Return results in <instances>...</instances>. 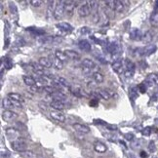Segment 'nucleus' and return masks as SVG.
I'll list each match as a JSON object with an SVG mask.
<instances>
[{
	"mask_svg": "<svg viewBox=\"0 0 158 158\" xmlns=\"http://www.w3.org/2000/svg\"><path fill=\"white\" fill-rule=\"evenodd\" d=\"M23 80L24 82V84L27 85L29 87H32V86H35L36 85V81L33 77L29 76V75H24L23 76Z\"/></svg>",
	"mask_w": 158,
	"mask_h": 158,
	"instance_id": "4be33fe9",
	"label": "nucleus"
},
{
	"mask_svg": "<svg viewBox=\"0 0 158 158\" xmlns=\"http://www.w3.org/2000/svg\"><path fill=\"white\" fill-rule=\"evenodd\" d=\"M122 66H123V61L122 59L115 60L112 63V69L116 73H120L122 70Z\"/></svg>",
	"mask_w": 158,
	"mask_h": 158,
	"instance_id": "f3484780",
	"label": "nucleus"
},
{
	"mask_svg": "<svg viewBox=\"0 0 158 158\" xmlns=\"http://www.w3.org/2000/svg\"><path fill=\"white\" fill-rule=\"evenodd\" d=\"M18 118V113L14 112L13 110H4L2 113V119L6 122H12Z\"/></svg>",
	"mask_w": 158,
	"mask_h": 158,
	"instance_id": "20e7f679",
	"label": "nucleus"
},
{
	"mask_svg": "<svg viewBox=\"0 0 158 158\" xmlns=\"http://www.w3.org/2000/svg\"><path fill=\"white\" fill-rule=\"evenodd\" d=\"M56 27L65 33H70L72 31V26L68 23H59L56 24Z\"/></svg>",
	"mask_w": 158,
	"mask_h": 158,
	"instance_id": "ddd939ff",
	"label": "nucleus"
},
{
	"mask_svg": "<svg viewBox=\"0 0 158 158\" xmlns=\"http://www.w3.org/2000/svg\"><path fill=\"white\" fill-rule=\"evenodd\" d=\"M157 79H158V77L156 74H149V75L148 76V78H146L145 80V84L146 86H151V85H154V84H156V82H157Z\"/></svg>",
	"mask_w": 158,
	"mask_h": 158,
	"instance_id": "5701e85b",
	"label": "nucleus"
},
{
	"mask_svg": "<svg viewBox=\"0 0 158 158\" xmlns=\"http://www.w3.org/2000/svg\"><path fill=\"white\" fill-rule=\"evenodd\" d=\"M65 55L68 56V59L73 60V61H77L80 59V55L77 52L73 51V50H65Z\"/></svg>",
	"mask_w": 158,
	"mask_h": 158,
	"instance_id": "aec40b11",
	"label": "nucleus"
},
{
	"mask_svg": "<svg viewBox=\"0 0 158 158\" xmlns=\"http://www.w3.org/2000/svg\"><path fill=\"white\" fill-rule=\"evenodd\" d=\"M93 79H94V81L97 82V83H102L104 82V74L101 73V72H99V71H97V72H95L93 74Z\"/></svg>",
	"mask_w": 158,
	"mask_h": 158,
	"instance_id": "bb28decb",
	"label": "nucleus"
},
{
	"mask_svg": "<svg viewBox=\"0 0 158 158\" xmlns=\"http://www.w3.org/2000/svg\"><path fill=\"white\" fill-rule=\"evenodd\" d=\"M124 138H125L127 141H133L134 140V135H133L132 133H127V134L124 135Z\"/></svg>",
	"mask_w": 158,
	"mask_h": 158,
	"instance_id": "49530a36",
	"label": "nucleus"
},
{
	"mask_svg": "<svg viewBox=\"0 0 158 158\" xmlns=\"http://www.w3.org/2000/svg\"><path fill=\"white\" fill-rule=\"evenodd\" d=\"M38 63H39L44 68H51L53 65V63H52V61L50 60V58H47V57H41L39 61H38Z\"/></svg>",
	"mask_w": 158,
	"mask_h": 158,
	"instance_id": "6ab92c4d",
	"label": "nucleus"
},
{
	"mask_svg": "<svg viewBox=\"0 0 158 158\" xmlns=\"http://www.w3.org/2000/svg\"><path fill=\"white\" fill-rule=\"evenodd\" d=\"M152 33L150 31H146L145 34L143 35V38H142V40L145 43H149V42H151V40H152Z\"/></svg>",
	"mask_w": 158,
	"mask_h": 158,
	"instance_id": "2f4dec72",
	"label": "nucleus"
},
{
	"mask_svg": "<svg viewBox=\"0 0 158 158\" xmlns=\"http://www.w3.org/2000/svg\"><path fill=\"white\" fill-rule=\"evenodd\" d=\"M148 148H149V150H150L151 152H153V151L155 150V145H154V143H153V142H150V143H149Z\"/></svg>",
	"mask_w": 158,
	"mask_h": 158,
	"instance_id": "09e8293b",
	"label": "nucleus"
},
{
	"mask_svg": "<svg viewBox=\"0 0 158 158\" xmlns=\"http://www.w3.org/2000/svg\"><path fill=\"white\" fill-rule=\"evenodd\" d=\"M125 63H126V66H127V68H128V70H131V71H134V70H135L136 65L132 62V61H130V60L127 59V60L125 61Z\"/></svg>",
	"mask_w": 158,
	"mask_h": 158,
	"instance_id": "f704fd0d",
	"label": "nucleus"
},
{
	"mask_svg": "<svg viewBox=\"0 0 158 158\" xmlns=\"http://www.w3.org/2000/svg\"><path fill=\"white\" fill-rule=\"evenodd\" d=\"M88 5L91 8V10H95L97 11V8H98V1H87Z\"/></svg>",
	"mask_w": 158,
	"mask_h": 158,
	"instance_id": "58836bf2",
	"label": "nucleus"
},
{
	"mask_svg": "<svg viewBox=\"0 0 158 158\" xmlns=\"http://www.w3.org/2000/svg\"><path fill=\"white\" fill-rule=\"evenodd\" d=\"M129 97H130V99L133 100V101H135V100L138 98L137 88L133 87V88H131V89H130V91H129Z\"/></svg>",
	"mask_w": 158,
	"mask_h": 158,
	"instance_id": "473e14b6",
	"label": "nucleus"
},
{
	"mask_svg": "<svg viewBox=\"0 0 158 158\" xmlns=\"http://www.w3.org/2000/svg\"><path fill=\"white\" fill-rule=\"evenodd\" d=\"M65 14V3L63 1H58L57 6H56V10H55L54 13V18L56 20H62Z\"/></svg>",
	"mask_w": 158,
	"mask_h": 158,
	"instance_id": "f03ea898",
	"label": "nucleus"
},
{
	"mask_svg": "<svg viewBox=\"0 0 158 158\" xmlns=\"http://www.w3.org/2000/svg\"><path fill=\"white\" fill-rule=\"evenodd\" d=\"M56 2L55 1H50L49 2V5H48V9H47V13H46V18L50 20V19L52 18V16H54V13H55V10H56V6L57 5Z\"/></svg>",
	"mask_w": 158,
	"mask_h": 158,
	"instance_id": "2eb2a0df",
	"label": "nucleus"
},
{
	"mask_svg": "<svg viewBox=\"0 0 158 158\" xmlns=\"http://www.w3.org/2000/svg\"><path fill=\"white\" fill-rule=\"evenodd\" d=\"M157 47L156 45H154V44H149V45L145 46V48H142L141 49V55L142 56H150V55H152L153 53L156 51Z\"/></svg>",
	"mask_w": 158,
	"mask_h": 158,
	"instance_id": "0eeeda50",
	"label": "nucleus"
},
{
	"mask_svg": "<svg viewBox=\"0 0 158 158\" xmlns=\"http://www.w3.org/2000/svg\"><path fill=\"white\" fill-rule=\"evenodd\" d=\"M1 62H3L4 63V66L7 69H11L13 68V61L10 59V58H2Z\"/></svg>",
	"mask_w": 158,
	"mask_h": 158,
	"instance_id": "c85d7f7f",
	"label": "nucleus"
},
{
	"mask_svg": "<svg viewBox=\"0 0 158 158\" xmlns=\"http://www.w3.org/2000/svg\"><path fill=\"white\" fill-rule=\"evenodd\" d=\"M65 3V15L68 17H71L74 13V8H75V2L71 1V0H68V1H63Z\"/></svg>",
	"mask_w": 158,
	"mask_h": 158,
	"instance_id": "39448f33",
	"label": "nucleus"
},
{
	"mask_svg": "<svg viewBox=\"0 0 158 158\" xmlns=\"http://www.w3.org/2000/svg\"><path fill=\"white\" fill-rule=\"evenodd\" d=\"M91 32V30L89 27H87V26H83L80 29V33L83 35H85V34H89V33Z\"/></svg>",
	"mask_w": 158,
	"mask_h": 158,
	"instance_id": "37998d69",
	"label": "nucleus"
},
{
	"mask_svg": "<svg viewBox=\"0 0 158 158\" xmlns=\"http://www.w3.org/2000/svg\"><path fill=\"white\" fill-rule=\"evenodd\" d=\"M94 149H95L97 152H99V153H104V152L106 151L107 148L104 143L96 142L95 143H94Z\"/></svg>",
	"mask_w": 158,
	"mask_h": 158,
	"instance_id": "a211bd4d",
	"label": "nucleus"
},
{
	"mask_svg": "<svg viewBox=\"0 0 158 158\" xmlns=\"http://www.w3.org/2000/svg\"><path fill=\"white\" fill-rule=\"evenodd\" d=\"M151 129H152L151 127H145V128H143V131H142L143 135V136H150L151 132H152Z\"/></svg>",
	"mask_w": 158,
	"mask_h": 158,
	"instance_id": "a19ab883",
	"label": "nucleus"
},
{
	"mask_svg": "<svg viewBox=\"0 0 158 158\" xmlns=\"http://www.w3.org/2000/svg\"><path fill=\"white\" fill-rule=\"evenodd\" d=\"M72 126H73V128L75 129L77 132L81 133V134H88V133H90L89 126L85 125V124L75 123V124H73Z\"/></svg>",
	"mask_w": 158,
	"mask_h": 158,
	"instance_id": "9d476101",
	"label": "nucleus"
},
{
	"mask_svg": "<svg viewBox=\"0 0 158 158\" xmlns=\"http://www.w3.org/2000/svg\"><path fill=\"white\" fill-rule=\"evenodd\" d=\"M70 91H71V93H72V95L77 97V98H81V97H89V94L86 93L85 90H83L82 88H80V87H77V86L70 88Z\"/></svg>",
	"mask_w": 158,
	"mask_h": 158,
	"instance_id": "1a4fd4ad",
	"label": "nucleus"
},
{
	"mask_svg": "<svg viewBox=\"0 0 158 158\" xmlns=\"http://www.w3.org/2000/svg\"><path fill=\"white\" fill-rule=\"evenodd\" d=\"M78 47L80 50H82V51L84 52H90L91 50H92V46H91L90 42L88 40H80L78 42Z\"/></svg>",
	"mask_w": 158,
	"mask_h": 158,
	"instance_id": "4468645a",
	"label": "nucleus"
},
{
	"mask_svg": "<svg viewBox=\"0 0 158 158\" xmlns=\"http://www.w3.org/2000/svg\"><path fill=\"white\" fill-rule=\"evenodd\" d=\"M11 146L14 150L19 151L20 153L26 150V143L23 138H19L18 140L11 142Z\"/></svg>",
	"mask_w": 158,
	"mask_h": 158,
	"instance_id": "f257e3e1",
	"label": "nucleus"
},
{
	"mask_svg": "<svg viewBox=\"0 0 158 158\" xmlns=\"http://www.w3.org/2000/svg\"><path fill=\"white\" fill-rule=\"evenodd\" d=\"M124 1H119L116 0V4H115V12L117 13H122L124 11Z\"/></svg>",
	"mask_w": 158,
	"mask_h": 158,
	"instance_id": "c756f323",
	"label": "nucleus"
},
{
	"mask_svg": "<svg viewBox=\"0 0 158 158\" xmlns=\"http://www.w3.org/2000/svg\"><path fill=\"white\" fill-rule=\"evenodd\" d=\"M150 23L153 26H158V13L157 12L152 14L150 18Z\"/></svg>",
	"mask_w": 158,
	"mask_h": 158,
	"instance_id": "72a5a7b5",
	"label": "nucleus"
},
{
	"mask_svg": "<svg viewBox=\"0 0 158 158\" xmlns=\"http://www.w3.org/2000/svg\"><path fill=\"white\" fill-rule=\"evenodd\" d=\"M9 43H10V39H9V38H7V39H6V42H5V46H4V48H5V49H7V48H8V46H9Z\"/></svg>",
	"mask_w": 158,
	"mask_h": 158,
	"instance_id": "8fccbe9b",
	"label": "nucleus"
},
{
	"mask_svg": "<svg viewBox=\"0 0 158 158\" xmlns=\"http://www.w3.org/2000/svg\"><path fill=\"white\" fill-rule=\"evenodd\" d=\"M50 106L54 110H59V111H61V110L65 109V102H62V101H52L50 102Z\"/></svg>",
	"mask_w": 158,
	"mask_h": 158,
	"instance_id": "9b49d317",
	"label": "nucleus"
},
{
	"mask_svg": "<svg viewBox=\"0 0 158 158\" xmlns=\"http://www.w3.org/2000/svg\"><path fill=\"white\" fill-rule=\"evenodd\" d=\"M55 57L58 58L59 60H61L63 63L68 59V56L65 55V53L63 52V51H60V50H57V51H56V53H55Z\"/></svg>",
	"mask_w": 158,
	"mask_h": 158,
	"instance_id": "cd10ccee",
	"label": "nucleus"
},
{
	"mask_svg": "<svg viewBox=\"0 0 158 158\" xmlns=\"http://www.w3.org/2000/svg\"><path fill=\"white\" fill-rule=\"evenodd\" d=\"M96 93L99 97H101L102 99L105 100V101H109V100L110 99V93L106 89H102V88H99V89L96 90Z\"/></svg>",
	"mask_w": 158,
	"mask_h": 158,
	"instance_id": "dca6fc26",
	"label": "nucleus"
},
{
	"mask_svg": "<svg viewBox=\"0 0 158 158\" xmlns=\"http://www.w3.org/2000/svg\"><path fill=\"white\" fill-rule=\"evenodd\" d=\"M98 104H99V102H98V100H91L90 101V102H89V104L91 105V106H97L98 105Z\"/></svg>",
	"mask_w": 158,
	"mask_h": 158,
	"instance_id": "de8ad7c7",
	"label": "nucleus"
},
{
	"mask_svg": "<svg viewBox=\"0 0 158 158\" xmlns=\"http://www.w3.org/2000/svg\"><path fill=\"white\" fill-rule=\"evenodd\" d=\"M50 59H52L51 61L53 63V65H54L57 69H60L61 70V69L63 68V63L61 60H59L56 57H50Z\"/></svg>",
	"mask_w": 158,
	"mask_h": 158,
	"instance_id": "b1692460",
	"label": "nucleus"
},
{
	"mask_svg": "<svg viewBox=\"0 0 158 158\" xmlns=\"http://www.w3.org/2000/svg\"><path fill=\"white\" fill-rule=\"evenodd\" d=\"M82 66L83 68H87L89 69H93V68H95L96 63H94L93 60L86 58V59H83V61H82Z\"/></svg>",
	"mask_w": 158,
	"mask_h": 158,
	"instance_id": "412c9836",
	"label": "nucleus"
},
{
	"mask_svg": "<svg viewBox=\"0 0 158 158\" xmlns=\"http://www.w3.org/2000/svg\"><path fill=\"white\" fill-rule=\"evenodd\" d=\"M9 8H10L11 13H12L13 15H17V14H18V9H17V6H16L15 3H13V2H10V3H9Z\"/></svg>",
	"mask_w": 158,
	"mask_h": 158,
	"instance_id": "4c0bfd02",
	"label": "nucleus"
},
{
	"mask_svg": "<svg viewBox=\"0 0 158 158\" xmlns=\"http://www.w3.org/2000/svg\"><path fill=\"white\" fill-rule=\"evenodd\" d=\"M29 3L31 4L33 7H39L41 6V4L43 3V1H41V0H30Z\"/></svg>",
	"mask_w": 158,
	"mask_h": 158,
	"instance_id": "ea45409f",
	"label": "nucleus"
},
{
	"mask_svg": "<svg viewBox=\"0 0 158 158\" xmlns=\"http://www.w3.org/2000/svg\"><path fill=\"white\" fill-rule=\"evenodd\" d=\"M105 5H106L107 7L110 8L112 11H115V4H116V0L115 1H113V0H107V1L104 2Z\"/></svg>",
	"mask_w": 158,
	"mask_h": 158,
	"instance_id": "e433bc0d",
	"label": "nucleus"
},
{
	"mask_svg": "<svg viewBox=\"0 0 158 158\" xmlns=\"http://www.w3.org/2000/svg\"><path fill=\"white\" fill-rule=\"evenodd\" d=\"M5 134H6L8 139L13 140V141H16V140H18L19 138H21L20 132L15 128H7L6 131H5Z\"/></svg>",
	"mask_w": 158,
	"mask_h": 158,
	"instance_id": "423d86ee",
	"label": "nucleus"
},
{
	"mask_svg": "<svg viewBox=\"0 0 158 158\" xmlns=\"http://www.w3.org/2000/svg\"><path fill=\"white\" fill-rule=\"evenodd\" d=\"M92 12V10H91V8L89 7V5H88L87 1L84 2L81 6L78 8V15L81 17V18H85V17H88Z\"/></svg>",
	"mask_w": 158,
	"mask_h": 158,
	"instance_id": "7ed1b4c3",
	"label": "nucleus"
},
{
	"mask_svg": "<svg viewBox=\"0 0 158 158\" xmlns=\"http://www.w3.org/2000/svg\"><path fill=\"white\" fill-rule=\"evenodd\" d=\"M157 77H158V74H157Z\"/></svg>",
	"mask_w": 158,
	"mask_h": 158,
	"instance_id": "864d4df0",
	"label": "nucleus"
},
{
	"mask_svg": "<svg viewBox=\"0 0 158 158\" xmlns=\"http://www.w3.org/2000/svg\"><path fill=\"white\" fill-rule=\"evenodd\" d=\"M50 116H51L54 120H56L58 122H61V123H63V122L65 121V114H63V112L59 111V110H52V111L50 112Z\"/></svg>",
	"mask_w": 158,
	"mask_h": 158,
	"instance_id": "6e6552de",
	"label": "nucleus"
},
{
	"mask_svg": "<svg viewBox=\"0 0 158 158\" xmlns=\"http://www.w3.org/2000/svg\"><path fill=\"white\" fill-rule=\"evenodd\" d=\"M100 158H104V157H100Z\"/></svg>",
	"mask_w": 158,
	"mask_h": 158,
	"instance_id": "603ef678",
	"label": "nucleus"
},
{
	"mask_svg": "<svg viewBox=\"0 0 158 158\" xmlns=\"http://www.w3.org/2000/svg\"><path fill=\"white\" fill-rule=\"evenodd\" d=\"M15 44H16V45H18V46H24V44H26V41L24 40V38L18 37V38H17V40H16Z\"/></svg>",
	"mask_w": 158,
	"mask_h": 158,
	"instance_id": "c03bdc74",
	"label": "nucleus"
},
{
	"mask_svg": "<svg viewBox=\"0 0 158 158\" xmlns=\"http://www.w3.org/2000/svg\"><path fill=\"white\" fill-rule=\"evenodd\" d=\"M8 98L10 100H13V101L19 102H24V97L20 95L18 93H10L8 94Z\"/></svg>",
	"mask_w": 158,
	"mask_h": 158,
	"instance_id": "393cba45",
	"label": "nucleus"
},
{
	"mask_svg": "<svg viewBox=\"0 0 158 158\" xmlns=\"http://www.w3.org/2000/svg\"><path fill=\"white\" fill-rule=\"evenodd\" d=\"M146 156H148V154H146V152H145V151H142V152H141V157L145 158Z\"/></svg>",
	"mask_w": 158,
	"mask_h": 158,
	"instance_id": "3c124183",
	"label": "nucleus"
},
{
	"mask_svg": "<svg viewBox=\"0 0 158 158\" xmlns=\"http://www.w3.org/2000/svg\"><path fill=\"white\" fill-rule=\"evenodd\" d=\"M2 105H3L4 109H6V110H11L12 109H14V104L12 101L9 98H4L3 101H2Z\"/></svg>",
	"mask_w": 158,
	"mask_h": 158,
	"instance_id": "a878e982",
	"label": "nucleus"
},
{
	"mask_svg": "<svg viewBox=\"0 0 158 158\" xmlns=\"http://www.w3.org/2000/svg\"><path fill=\"white\" fill-rule=\"evenodd\" d=\"M138 89H139V91H141V93H145L146 92V84L145 82L143 83H141L140 85L138 86Z\"/></svg>",
	"mask_w": 158,
	"mask_h": 158,
	"instance_id": "79ce46f5",
	"label": "nucleus"
},
{
	"mask_svg": "<svg viewBox=\"0 0 158 158\" xmlns=\"http://www.w3.org/2000/svg\"><path fill=\"white\" fill-rule=\"evenodd\" d=\"M21 155L24 158H34L35 157L34 153H33L32 151H29H29L26 150V151H24V152H21Z\"/></svg>",
	"mask_w": 158,
	"mask_h": 158,
	"instance_id": "c9c22d12",
	"label": "nucleus"
},
{
	"mask_svg": "<svg viewBox=\"0 0 158 158\" xmlns=\"http://www.w3.org/2000/svg\"><path fill=\"white\" fill-rule=\"evenodd\" d=\"M130 38L132 40H141L143 38L142 31L140 29H132L130 30Z\"/></svg>",
	"mask_w": 158,
	"mask_h": 158,
	"instance_id": "f8f14e48",
	"label": "nucleus"
},
{
	"mask_svg": "<svg viewBox=\"0 0 158 158\" xmlns=\"http://www.w3.org/2000/svg\"><path fill=\"white\" fill-rule=\"evenodd\" d=\"M27 30L32 33H35L36 35L38 36H40V35H43L45 31H44L43 29H37V27H27Z\"/></svg>",
	"mask_w": 158,
	"mask_h": 158,
	"instance_id": "7c9ffc66",
	"label": "nucleus"
},
{
	"mask_svg": "<svg viewBox=\"0 0 158 158\" xmlns=\"http://www.w3.org/2000/svg\"><path fill=\"white\" fill-rule=\"evenodd\" d=\"M124 75H125L126 78H131V77H133V75H134V71H131V70H127L124 72Z\"/></svg>",
	"mask_w": 158,
	"mask_h": 158,
	"instance_id": "a18cd8bd",
	"label": "nucleus"
}]
</instances>
